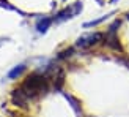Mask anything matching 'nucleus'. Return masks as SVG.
<instances>
[{"label":"nucleus","instance_id":"nucleus-1","mask_svg":"<svg viewBox=\"0 0 129 117\" xmlns=\"http://www.w3.org/2000/svg\"><path fill=\"white\" fill-rule=\"evenodd\" d=\"M102 38H104V33H101V32H93V33H85L77 38L76 41V48L77 49H90L96 46V44H99L102 41Z\"/></svg>","mask_w":129,"mask_h":117},{"label":"nucleus","instance_id":"nucleus-2","mask_svg":"<svg viewBox=\"0 0 129 117\" xmlns=\"http://www.w3.org/2000/svg\"><path fill=\"white\" fill-rule=\"evenodd\" d=\"M82 8H83L82 2H76V3H73V5L66 6L64 10L58 11V13L54 16V22H63V21H68V19H73L74 16H77V14L82 11Z\"/></svg>","mask_w":129,"mask_h":117},{"label":"nucleus","instance_id":"nucleus-3","mask_svg":"<svg viewBox=\"0 0 129 117\" xmlns=\"http://www.w3.org/2000/svg\"><path fill=\"white\" fill-rule=\"evenodd\" d=\"M52 24H54V17H43L36 22V32L38 33H46Z\"/></svg>","mask_w":129,"mask_h":117},{"label":"nucleus","instance_id":"nucleus-4","mask_svg":"<svg viewBox=\"0 0 129 117\" xmlns=\"http://www.w3.org/2000/svg\"><path fill=\"white\" fill-rule=\"evenodd\" d=\"M25 68H27L25 65H17V67H14V68H13L10 73H8V77H10V79H17V77L25 71Z\"/></svg>","mask_w":129,"mask_h":117},{"label":"nucleus","instance_id":"nucleus-5","mask_svg":"<svg viewBox=\"0 0 129 117\" xmlns=\"http://www.w3.org/2000/svg\"><path fill=\"white\" fill-rule=\"evenodd\" d=\"M113 14V11L112 13H109V14H106V16H102V17H99V19H94V21H90V22H85V24H83V27H96V25H99L101 22H104V21H107V19L109 17H110Z\"/></svg>","mask_w":129,"mask_h":117},{"label":"nucleus","instance_id":"nucleus-6","mask_svg":"<svg viewBox=\"0 0 129 117\" xmlns=\"http://www.w3.org/2000/svg\"><path fill=\"white\" fill-rule=\"evenodd\" d=\"M126 19H129V13H127V14H126Z\"/></svg>","mask_w":129,"mask_h":117}]
</instances>
